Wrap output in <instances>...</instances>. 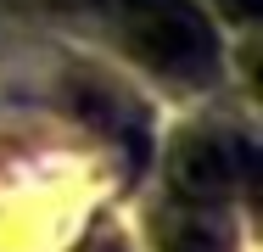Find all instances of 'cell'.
Segmentation results:
<instances>
[{"instance_id":"6da1fadb","label":"cell","mask_w":263,"mask_h":252,"mask_svg":"<svg viewBox=\"0 0 263 252\" xmlns=\"http://www.w3.org/2000/svg\"><path fill=\"white\" fill-rule=\"evenodd\" d=\"M79 11H101L118 28V40L135 50L152 73L174 84H208L218 73V45H213L208 17L191 0H56Z\"/></svg>"},{"instance_id":"3957f363","label":"cell","mask_w":263,"mask_h":252,"mask_svg":"<svg viewBox=\"0 0 263 252\" xmlns=\"http://www.w3.org/2000/svg\"><path fill=\"white\" fill-rule=\"evenodd\" d=\"M168 252H218V236H213L208 224H179L168 236Z\"/></svg>"},{"instance_id":"277c9868","label":"cell","mask_w":263,"mask_h":252,"mask_svg":"<svg viewBox=\"0 0 263 252\" xmlns=\"http://www.w3.org/2000/svg\"><path fill=\"white\" fill-rule=\"evenodd\" d=\"M218 6H224L235 23H252V17H258V0H218Z\"/></svg>"},{"instance_id":"7a4b0ae2","label":"cell","mask_w":263,"mask_h":252,"mask_svg":"<svg viewBox=\"0 0 263 252\" xmlns=\"http://www.w3.org/2000/svg\"><path fill=\"white\" fill-rule=\"evenodd\" d=\"M241 168H247V151H235L230 140H218V135H196V140H185L179 157H174V179H179L191 196H224Z\"/></svg>"}]
</instances>
